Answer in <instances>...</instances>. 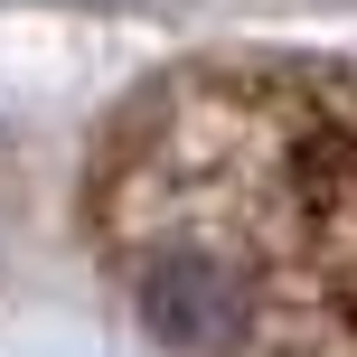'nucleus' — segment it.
I'll use <instances>...</instances> for the list:
<instances>
[{"label":"nucleus","mask_w":357,"mask_h":357,"mask_svg":"<svg viewBox=\"0 0 357 357\" xmlns=\"http://www.w3.org/2000/svg\"><path fill=\"white\" fill-rule=\"evenodd\" d=\"M142 310H151V329H160V339H188V348L235 339V291L216 282L207 264H151Z\"/></svg>","instance_id":"obj_1"}]
</instances>
